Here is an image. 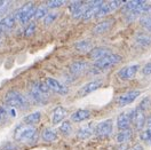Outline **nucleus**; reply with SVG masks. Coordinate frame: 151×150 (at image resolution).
I'll return each mask as SVG.
<instances>
[{"mask_svg":"<svg viewBox=\"0 0 151 150\" xmlns=\"http://www.w3.org/2000/svg\"><path fill=\"white\" fill-rule=\"evenodd\" d=\"M46 84L48 85L50 91L60 94V95H66L68 92H69V89H68V87H66L65 85L61 84L55 78H47L46 79Z\"/></svg>","mask_w":151,"mask_h":150,"instance_id":"6e6552de","label":"nucleus"},{"mask_svg":"<svg viewBox=\"0 0 151 150\" xmlns=\"http://www.w3.org/2000/svg\"><path fill=\"white\" fill-rule=\"evenodd\" d=\"M140 94H141L140 91H128L126 93L122 94L118 97V105L119 107H126V105L131 104L140 96Z\"/></svg>","mask_w":151,"mask_h":150,"instance_id":"0eeeda50","label":"nucleus"},{"mask_svg":"<svg viewBox=\"0 0 151 150\" xmlns=\"http://www.w3.org/2000/svg\"><path fill=\"white\" fill-rule=\"evenodd\" d=\"M36 28H37L36 23H33V22H32V23H29L28 27L24 30V36H25V37H31V36H33L35 32H36Z\"/></svg>","mask_w":151,"mask_h":150,"instance_id":"7c9ffc66","label":"nucleus"},{"mask_svg":"<svg viewBox=\"0 0 151 150\" xmlns=\"http://www.w3.org/2000/svg\"><path fill=\"white\" fill-rule=\"evenodd\" d=\"M141 140L145 142H150L151 143V127H148L145 131L141 133Z\"/></svg>","mask_w":151,"mask_h":150,"instance_id":"f704fd0d","label":"nucleus"},{"mask_svg":"<svg viewBox=\"0 0 151 150\" xmlns=\"http://www.w3.org/2000/svg\"><path fill=\"white\" fill-rule=\"evenodd\" d=\"M140 24L142 28H144L148 32L151 33V15L140 17Z\"/></svg>","mask_w":151,"mask_h":150,"instance_id":"c85d7f7f","label":"nucleus"},{"mask_svg":"<svg viewBox=\"0 0 151 150\" xmlns=\"http://www.w3.org/2000/svg\"><path fill=\"white\" fill-rule=\"evenodd\" d=\"M58 131L61 132V134H63V135H69V134H71V132H72L71 123L70 122H63L61 125H60Z\"/></svg>","mask_w":151,"mask_h":150,"instance_id":"cd10ccee","label":"nucleus"},{"mask_svg":"<svg viewBox=\"0 0 151 150\" xmlns=\"http://www.w3.org/2000/svg\"><path fill=\"white\" fill-rule=\"evenodd\" d=\"M30 96L33 99L35 102H37L39 104H46V102H47L46 94H42L41 92H39L37 88H35L33 86L30 89Z\"/></svg>","mask_w":151,"mask_h":150,"instance_id":"6ab92c4d","label":"nucleus"},{"mask_svg":"<svg viewBox=\"0 0 151 150\" xmlns=\"http://www.w3.org/2000/svg\"><path fill=\"white\" fill-rule=\"evenodd\" d=\"M56 17H57L56 12H54V13H49V14H47V16L45 17V19H44V23H45L46 25H48V24L53 23V22L56 19Z\"/></svg>","mask_w":151,"mask_h":150,"instance_id":"c9c22d12","label":"nucleus"},{"mask_svg":"<svg viewBox=\"0 0 151 150\" xmlns=\"http://www.w3.org/2000/svg\"><path fill=\"white\" fill-rule=\"evenodd\" d=\"M89 68V64L86 61H76L73 63H71L70 66V71L76 76L83 75L87 71V69Z\"/></svg>","mask_w":151,"mask_h":150,"instance_id":"2eb2a0df","label":"nucleus"},{"mask_svg":"<svg viewBox=\"0 0 151 150\" xmlns=\"http://www.w3.org/2000/svg\"><path fill=\"white\" fill-rule=\"evenodd\" d=\"M132 124V113L131 112H124L120 113L117 118V126L120 131L128 130Z\"/></svg>","mask_w":151,"mask_h":150,"instance_id":"f8f14e48","label":"nucleus"},{"mask_svg":"<svg viewBox=\"0 0 151 150\" xmlns=\"http://www.w3.org/2000/svg\"><path fill=\"white\" fill-rule=\"evenodd\" d=\"M128 150H143V147H142L141 144H135V146H133L132 148H129Z\"/></svg>","mask_w":151,"mask_h":150,"instance_id":"58836bf2","label":"nucleus"},{"mask_svg":"<svg viewBox=\"0 0 151 150\" xmlns=\"http://www.w3.org/2000/svg\"><path fill=\"white\" fill-rule=\"evenodd\" d=\"M35 13H36V6L33 2H28L25 5H23L17 13L15 14L16 15V19H19L21 23H28L30 19H32V16H35Z\"/></svg>","mask_w":151,"mask_h":150,"instance_id":"20e7f679","label":"nucleus"},{"mask_svg":"<svg viewBox=\"0 0 151 150\" xmlns=\"http://www.w3.org/2000/svg\"><path fill=\"white\" fill-rule=\"evenodd\" d=\"M131 113H132V123L134 124L135 128L141 131L142 128H143V126L145 125V122H147L144 111H142L141 109L137 107L135 110L131 111Z\"/></svg>","mask_w":151,"mask_h":150,"instance_id":"423d86ee","label":"nucleus"},{"mask_svg":"<svg viewBox=\"0 0 151 150\" xmlns=\"http://www.w3.org/2000/svg\"><path fill=\"white\" fill-rule=\"evenodd\" d=\"M41 138H42V140L46 141V142H54V141L57 140V133L53 128H46L45 131L42 132Z\"/></svg>","mask_w":151,"mask_h":150,"instance_id":"393cba45","label":"nucleus"},{"mask_svg":"<svg viewBox=\"0 0 151 150\" xmlns=\"http://www.w3.org/2000/svg\"><path fill=\"white\" fill-rule=\"evenodd\" d=\"M135 41H136L140 46H143V47L149 46V45H151V35L145 33V32L137 33L136 37H135Z\"/></svg>","mask_w":151,"mask_h":150,"instance_id":"412c9836","label":"nucleus"},{"mask_svg":"<svg viewBox=\"0 0 151 150\" xmlns=\"http://www.w3.org/2000/svg\"><path fill=\"white\" fill-rule=\"evenodd\" d=\"M102 86V80H93V81H89L86 85H84L80 89H79V96H86L88 94L93 93L96 89H99L100 87Z\"/></svg>","mask_w":151,"mask_h":150,"instance_id":"9d476101","label":"nucleus"},{"mask_svg":"<svg viewBox=\"0 0 151 150\" xmlns=\"http://www.w3.org/2000/svg\"><path fill=\"white\" fill-rule=\"evenodd\" d=\"M113 9L111 8V6H110V4L108 2V4H104L103 6L99 9V12L96 13V15H95V19H102L104 16H106V15H109L110 13H112Z\"/></svg>","mask_w":151,"mask_h":150,"instance_id":"a878e982","label":"nucleus"},{"mask_svg":"<svg viewBox=\"0 0 151 150\" xmlns=\"http://www.w3.org/2000/svg\"><path fill=\"white\" fill-rule=\"evenodd\" d=\"M68 116V110L63 107H56L53 113H52V123L53 124H58L61 123L63 119H65V117Z\"/></svg>","mask_w":151,"mask_h":150,"instance_id":"dca6fc26","label":"nucleus"},{"mask_svg":"<svg viewBox=\"0 0 151 150\" xmlns=\"http://www.w3.org/2000/svg\"><path fill=\"white\" fill-rule=\"evenodd\" d=\"M5 103L12 108H27L28 101L23 94L16 91H9L5 95Z\"/></svg>","mask_w":151,"mask_h":150,"instance_id":"f03ea898","label":"nucleus"},{"mask_svg":"<svg viewBox=\"0 0 151 150\" xmlns=\"http://www.w3.org/2000/svg\"><path fill=\"white\" fill-rule=\"evenodd\" d=\"M93 133H94V128L92 127V125H85V126H83V127H80V128L78 130L77 135H78V138H80V139H87V138H89Z\"/></svg>","mask_w":151,"mask_h":150,"instance_id":"b1692460","label":"nucleus"},{"mask_svg":"<svg viewBox=\"0 0 151 150\" xmlns=\"http://www.w3.org/2000/svg\"><path fill=\"white\" fill-rule=\"evenodd\" d=\"M113 23H114V19H105V21H102L100 22L99 24H96L94 28H93V33L94 35H102V33H105L108 32L110 29L112 28Z\"/></svg>","mask_w":151,"mask_h":150,"instance_id":"4468645a","label":"nucleus"},{"mask_svg":"<svg viewBox=\"0 0 151 150\" xmlns=\"http://www.w3.org/2000/svg\"><path fill=\"white\" fill-rule=\"evenodd\" d=\"M40 119H41V113L37 111V112H32L28 115L25 118H24V120H23V124H25V125H30V126H35L36 124L40 122Z\"/></svg>","mask_w":151,"mask_h":150,"instance_id":"4be33fe9","label":"nucleus"},{"mask_svg":"<svg viewBox=\"0 0 151 150\" xmlns=\"http://www.w3.org/2000/svg\"><path fill=\"white\" fill-rule=\"evenodd\" d=\"M137 71H139V66L137 64L125 66V68L120 69L118 71V77L120 79H123V80H131L136 76Z\"/></svg>","mask_w":151,"mask_h":150,"instance_id":"1a4fd4ad","label":"nucleus"},{"mask_svg":"<svg viewBox=\"0 0 151 150\" xmlns=\"http://www.w3.org/2000/svg\"><path fill=\"white\" fill-rule=\"evenodd\" d=\"M37 135V128L35 126H30V125H25L22 124L16 127L15 130V139L21 142H28V141H32Z\"/></svg>","mask_w":151,"mask_h":150,"instance_id":"f257e3e1","label":"nucleus"},{"mask_svg":"<svg viewBox=\"0 0 151 150\" xmlns=\"http://www.w3.org/2000/svg\"><path fill=\"white\" fill-rule=\"evenodd\" d=\"M16 23V15L14 13L8 14L0 19V28L1 31H9L15 27Z\"/></svg>","mask_w":151,"mask_h":150,"instance_id":"ddd939ff","label":"nucleus"},{"mask_svg":"<svg viewBox=\"0 0 151 150\" xmlns=\"http://www.w3.org/2000/svg\"><path fill=\"white\" fill-rule=\"evenodd\" d=\"M139 108L141 109L142 111H148L149 109L151 108V100L149 99V97H145V99H143L141 101V103H140V105H139Z\"/></svg>","mask_w":151,"mask_h":150,"instance_id":"473e14b6","label":"nucleus"},{"mask_svg":"<svg viewBox=\"0 0 151 150\" xmlns=\"http://www.w3.org/2000/svg\"><path fill=\"white\" fill-rule=\"evenodd\" d=\"M64 4H65L64 0H49L47 1L46 6H47V8H57V7L63 6Z\"/></svg>","mask_w":151,"mask_h":150,"instance_id":"2f4dec72","label":"nucleus"},{"mask_svg":"<svg viewBox=\"0 0 151 150\" xmlns=\"http://www.w3.org/2000/svg\"><path fill=\"white\" fill-rule=\"evenodd\" d=\"M0 32H1V28H0Z\"/></svg>","mask_w":151,"mask_h":150,"instance_id":"a19ab883","label":"nucleus"},{"mask_svg":"<svg viewBox=\"0 0 151 150\" xmlns=\"http://www.w3.org/2000/svg\"><path fill=\"white\" fill-rule=\"evenodd\" d=\"M48 14L47 12V6H44V5H41V6H39L36 8V13H35V19H44V17H46Z\"/></svg>","mask_w":151,"mask_h":150,"instance_id":"bb28decb","label":"nucleus"},{"mask_svg":"<svg viewBox=\"0 0 151 150\" xmlns=\"http://www.w3.org/2000/svg\"><path fill=\"white\" fill-rule=\"evenodd\" d=\"M9 5H10L9 1H0V15L7 12Z\"/></svg>","mask_w":151,"mask_h":150,"instance_id":"e433bc0d","label":"nucleus"},{"mask_svg":"<svg viewBox=\"0 0 151 150\" xmlns=\"http://www.w3.org/2000/svg\"><path fill=\"white\" fill-rule=\"evenodd\" d=\"M91 117V111L86 110V109H79L76 112L71 115V120L75 123H80L84 122L86 119H88Z\"/></svg>","mask_w":151,"mask_h":150,"instance_id":"f3484780","label":"nucleus"},{"mask_svg":"<svg viewBox=\"0 0 151 150\" xmlns=\"http://www.w3.org/2000/svg\"><path fill=\"white\" fill-rule=\"evenodd\" d=\"M109 54H112L110 48H106V47H95V48H93L89 52V58L96 62V61L103 58V57H105Z\"/></svg>","mask_w":151,"mask_h":150,"instance_id":"9b49d317","label":"nucleus"},{"mask_svg":"<svg viewBox=\"0 0 151 150\" xmlns=\"http://www.w3.org/2000/svg\"><path fill=\"white\" fill-rule=\"evenodd\" d=\"M35 88H37L39 92H41L42 94H47L50 89H49V87H48V85L46 84V81L44 83V81H39V83H36V84L32 85Z\"/></svg>","mask_w":151,"mask_h":150,"instance_id":"c756f323","label":"nucleus"},{"mask_svg":"<svg viewBox=\"0 0 151 150\" xmlns=\"http://www.w3.org/2000/svg\"><path fill=\"white\" fill-rule=\"evenodd\" d=\"M113 130V123L111 119H108V120H103V122L99 123L94 128V133L100 136V138H106L109 136Z\"/></svg>","mask_w":151,"mask_h":150,"instance_id":"39448f33","label":"nucleus"},{"mask_svg":"<svg viewBox=\"0 0 151 150\" xmlns=\"http://www.w3.org/2000/svg\"><path fill=\"white\" fill-rule=\"evenodd\" d=\"M132 136H133L132 131H131V128H128V130L119 132L117 134V136H116V140H117L118 143H126L127 141H129L132 139Z\"/></svg>","mask_w":151,"mask_h":150,"instance_id":"5701e85b","label":"nucleus"},{"mask_svg":"<svg viewBox=\"0 0 151 150\" xmlns=\"http://www.w3.org/2000/svg\"><path fill=\"white\" fill-rule=\"evenodd\" d=\"M147 1L144 0H131V1H125V6H124V13H131L133 10L140 8L141 6L145 5Z\"/></svg>","mask_w":151,"mask_h":150,"instance_id":"a211bd4d","label":"nucleus"},{"mask_svg":"<svg viewBox=\"0 0 151 150\" xmlns=\"http://www.w3.org/2000/svg\"><path fill=\"white\" fill-rule=\"evenodd\" d=\"M75 48L78 52H81V53H89L93 49V46H92V43L89 40L85 39V40H80V41L76 43Z\"/></svg>","mask_w":151,"mask_h":150,"instance_id":"aec40b11","label":"nucleus"},{"mask_svg":"<svg viewBox=\"0 0 151 150\" xmlns=\"http://www.w3.org/2000/svg\"><path fill=\"white\" fill-rule=\"evenodd\" d=\"M120 61H122V57L112 53V54H109V55H106L103 58L94 62V68L99 71L100 70H106V69H110L113 66L118 64Z\"/></svg>","mask_w":151,"mask_h":150,"instance_id":"7ed1b4c3","label":"nucleus"},{"mask_svg":"<svg viewBox=\"0 0 151 150\" xmlns=\"http://www.w3.org/2000/svg\"><path fill=\"white\" fill-rule=\"evenodd\" d=\"M142 74L143 76H150L151 75V62H148L142 69Z\"/></svg>","mask_w":151,"mask_h":150,"instance_id":"4c0bfd02","label":"nucleus"},{"mask_svg":"<svg viewBox=\"0 0 151 150\" xmlns=\"http://www.w3.org/2000/svg\"><path fill=\"white\" fill-rule=\"evenodd\" d=\"M145 124L148 125V127H151V116L147 119V122H145Z\"/></svg>","mask_w":151,"mask_h":150,"instance_id":"ea45409f","label":"nucleus"},{"mask_svg":"<svg viewBox=\"0 0 151 150\" xmlns=\"http://www.w3.org/2000/svg\"><path fill=\"white\" fill-rule=\"evenodd\" d=\"M83 4H84L83 1H75V2H71V5L69 6V10H70V13L73 15L76 12L83 6Z\"/></svg>","mask_w":151,"mask_h":150,"instance_id":"72a5a7b5","label":"nucleus"}]
</instances>
